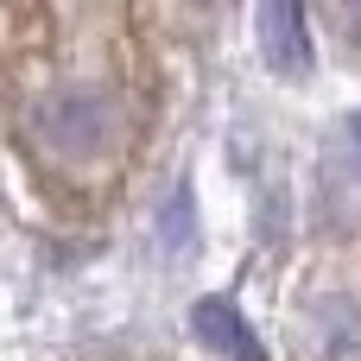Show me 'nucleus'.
I'll list each match as a JSON object with an SVG mask.
<instances>
[{
	"mask_svg": "<svg viewBox=\"0 0 361 361\" xmlns=\"http://www.w3.org/2000/svg\"><path fill=\"white\" fill-rule=\"evenodd\" d=\"M343 127H349V140H355V146H361V114H349V121H343Z\"/></svg>",
	"mask_w": 361,
	"mask_h": 361,
	"instance_id": "nucleus-4",
	"label": "nucleus"
},
{
	"mask_svg": "<svg viewBox=\"0 0 361 361\" xmlns=\"http://www.w3.org/2000/svg\"><path fill=\"white\" fill-rule=\"evenodd\" d=\"M32 140L51 159H95L114 140V102H108V89H89V82L51 89L32 108Z\"/></svg>",
	"mask_w": 361,
	"mask_h": 361,
	"instance_id": "nucleus-1",
	"label": "nucleus"
},
{
	"mask_svg": "<svg viewBox=\"0 0 361 361\" xmlns=\"http://www.w3.org/2000/svg\"><path fill=\"white\" fill-rule=\"evenodd\" d=\"M254 32H260V57L273 76H286V82L311 76V32H305V13L292 0H267L254 13Z\"/></svg>",
	"mask_w": 361,
	"mask_h": 361,
	"instance_id": "nucleus-2",
	"label": "nucleus"
},
{
	"mask_svg": "<svg viewBox=\"0 0 361 361\" xmlns=\"http://www.w3.org/2000/svg\"><path fill=\"white\" fill-rule=\"evenodd\" d=\"M190 330H197V343H203V349H216L222 361H267L260 336H254V324H247V317H241V305H235V298H222V292H209V298H197V305H190Z\"/></svg>",
	"mask_w": 361,
	"mask_h": 361,
	"instance_id": "nucleus-3",
	"label": "nucleus"
}]
</instances>
